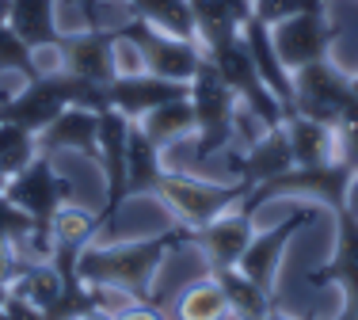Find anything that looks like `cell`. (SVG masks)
<instances>
[{
    "label": "cell",
    "instance_id": "obj_39",
    "mask_svg": "<svg viewBox=\"0 0 358 320\" xmlns=\"http://www.w3.org/2000/svg\"><path fill=\"white\" fill-rule=\"evenodd\" d=\"M351 84H355V92H358V77H351Z\"/></svg>",
    "mask_w": 358,
    "mask_h": 320
},
{
    "label": "cell",
    "instance_id": "obj_25",
    "mask_svg": "<svg viewBox=\"0 0 358 320\" xmlns=\"http://www.w3.org/2000/svg\"><path fill=\"white\" fill-rule=\"evenodd\" d=\"M138 20L152 23V27L168 31L176 38H194V15H191V0H122ZM199 42V38H194Z\"/></svg>",
    "mask_w": 358,
    "mask_h": 320
},
{
    "label": "cell",
    "instance_id": "obj_19",
    "mask_svg": "<svg viewBox=\"0 0 358 320\" xmlns=\"http://www.w3.org/2000/svg\"><path fill=\"white\" fill-rule=\"evenodd\" d=\"M233 172H241V180L255 187V183H267L275 175H282L286 168H294V157H289V141H286V130H263V138H255L241 157L225 153Z\"/></svg>",
    "mask_w": 358,
    "mask_h": 320
},
{
    "label": "cell",
    "instance_id": "obj_4",
    "mask_svg": "<svg viewBox=\"0 0 358 320\" xmlns=\"http://www.w3.org/2000/svg\"><path fill=\"white\" fill-rule=\"evenodd\" d=\"M351 168L343 160H331V164H313V168H286L282 175L267 183H255L248 195L241 198V206L255 214L263 202H275V198H313V206H328L331 214L347 206V195H351V183H355Z\"/></svg>",
    "mask_w": 358,
    "mask_h": 320
},
{
    "label": "cell",
    "instance_id": "obj_31",
    "mask_svg": "<svg viewBox=\"0 0 358 320\" xmlns=\"http://www.w3.org/2000/svg\"><path fill=\"white\" fill-rule=\"evenodd\" d=\"M336 141H339V160L351 172H358V103L347 107L336 122Z\"/></svg>",
    "mask_w": 358,
    "mask_h": 320
},
{
    "label": "cell",
    "instance_id": "obj_21",
    "mask_svg": "<svg viewBox=\"0 0 358 320\" xmlns=\"http://www.w3.org/2000/svg\"><path fill=\"white\" fill-rule=\"evenodd\" d=\"M57 4L62 0H12V8H8V27L27 42L31 50L57 46L62 42Z\"/></svg>",
    "mask_w": 358,
    "mask_h": 320
},
{
    "label": "cell",
    "instance_id": "obj_2",
    "mask_svg": "<svg viewBox=\"0 0 358 320\" xmlns=\"http://www.w3.org/2000/svg\"><path fill=\"white\" fill-rule=\"evenodd\" d=\"M199 46H202V57L221 73V80L236 92V99H241L244 111H252L267 130H278V126L286 122V107L278 103V96L263 84L248 46H244V38H241V27L202 31Z\"/></svg>",
    "mask_w": 358,
    "mask_h": 320
},
{
    "label": "cell",
    "instance_id": "obj_36",
    "mask_svg": "<svg viewBox=\"0 0 358 320\" xmlns=\"http://www.w3.org/2000/svg\"><path fill=\"white\" fill-rule=\"evenodd\" d=\"M263 320H297V317H286V313H282V309H271V313H267V317H263Z\"/></svg>",
    "mask_w": 358,
    "mask_h": 320
},
{
    "label": "cell",
    "instance_id": "obj_8",
    "mask_svg": "<svg viewBox=\"0 0 358 320\" xmlns=\"http://www.w3.org/2000/svg\"><path fill=\"white\" fill-rule=\"evenodd\" d=\"M355 103H358V92H355L351 77H343L328 57L294 73V107H297V115H309V119H317V122L336 126L339 115H343L347 107H355Z\"/></svg>",
    "mask_w": 358,
    "mask_h": 320
},
{
    "label": "cell",
    "instance_id": "obj_37",
    "mask_svg": "<svg viewBox=\"0 0 358 320\" xmlns=\"http://www.w3.org/2000/svg\"><path fill=\"white\" fill-rule=\"evenodd\" d=\"M8 8H12V0H0V23H8Z\"/></svg>",
    "mask_w": 358,
    "mask_h": 320
},
{
    "label": "cell",
    "instance_id": "obj_27",
    "mask_svg": "<svg viewBox=\"0 0 358 320\" xmlns=\"http://www.w3.org/2000/svg\"><path fill=\"white\" fill-rule=\"evenodd\" d=\"M35 157H38V133L23 130L15 122H0V168H4L8 180L15 172H23Z\"/></svg>",
    "mask_w": 358,
    "mask_h": 320
},
{
    "label": "cell",
    "instance_id": "obj_15",
    "mask_svg": "<svg viewBox=\"0 0 358 320\" xmlns=\"http://www.w3.org/2000/svg\"><path fill=\"white\" fill-rule=\"evenodd\" d=\"M96 233H99V214L96 210H84V206H76V202H65V206L54 214V221H50V263L57 267V275H62L65 286L84 282L80 275H76V263H80V252L96 240Z\"/></svg>",
    "mask_w": 358,
    "mask_h": 320
},
{
    "label": "cell",
    "instance_id": "obj_30",
    "mask_svg": "<svg viewBox=\"0 0 358 320\" xmlns=\"http://www.w3.org/2000/svg\"><path fill=\"white\" fill-rule=\"evenodd\" d=\"M31 233H35V221H31L8 195H0V240H8V244L20 248V244L31 240Z\"/></svg>",
    "mask_w": 358,
    "mask_h": 320
},
{
    "label": "cell",
    "instance_id": "obj_20",
    "mask_svg": "<svg viewBox=\"0 0 358 320\" xmlns=\"http://www.w3.org/2000/svg\"><path fill=\"white\" fill-rule=\"evenodd\" d=\"M286 141H289V157L297 168H313V164H331L339 160V141H336V126L317 122L309 115H289L282 122Z\"/></svg>",
    "mask_w": 358,
    "mask_h": 320
},
{
    "label": "cell",
    "instance_id": "obj_14",
    "mask_svg": "<svg viewBox=\"0 0 358 320\" xmlns=\"http://www.w3.org/2000/svg\"><path fill=\"white\" fill-rule=\"evenodd\" d=\"M191 96V84L183 80H164L149 69L138 73H118L115 80L107 84V107H115L118 115H126L130 122H141L149 111L172 103V99Z\"/></svg>",
    "mask_w": 358,
    "mask_h": 320
},
{
    "label": "cell",
    "instance_id": "obj_7",
    "mask_svg": "<svg viewBox=\"0 0 358 320\" xmlns=\"http://www.w3.org/2000/svg\"><path fill=\"white\" fill-rule=\"evenodd\" d=\"M118 35L126 42H134V50H138V57H141V69L157 73V77H164V80L191 84V77L202 65V46L194 38H176V35H168V31L138 20V15H130V20L118 27Z\"/></svg>",
    "mask_w": 358,
    "mask_h": 320
},
{
    "label": "cell",
    "instance_id": "obj_35",
    "mask_svg": "<svg viewBox=\"0 0 358 320\" xmlns=\"http://www.w3.org/2000/svg\"><path fill=\"white\" fill-rule=\"evenodd\" d=\"M80 320H115V313H110V309H92V313H84Z\"/></svg>",
    "mask_w": 358,
    "mask_h": 320
},
{
    "label": "cell",
    "instance_id": "obj_17",
    "mask_svg": "<svg viewBox=\"0 0 358 320\" xmlns=\"http://www.w3.org/2000/svg\"><path fill=\"white\" fill-rule=\"evenodd\" d=\"M38 153H84L88 160H99V111L88 107H65L46 130L38 133Z\"/></svg>",
    "mask_w": 358,
    "mask_h": 320
},
{
    "label": "cell",
    "instance_id": "obj_26",
    "mask_svg": "<svg viewBox=\"0 0 358 320\" xmlns=\"http://www.w3.org/2000/svg\"><path fill=\"white\" fill-rule=\"evenodd\" d=\"M138 126H141L145 133H149L152 141H157L160 149L176 145L179 138L194 133V107H191V96L172 99V103H164V107H157V111H149Z\"/></svg>",
    "mask_w": 358,
    "mask_h": 320
},
{
    "label": "cell",
    "instance_id": "obj_6",
    "mask_svg": "<svg viewBox=\"0 0 358 320\" xmlns=\"http://www.w3.org/2000/svg\"><path fill=\"white\" fill-rule=\"evenodd\" d=\"M248 191L252 187L244 180H236V183H206V180H199V175L168 172L164 168V175H160L152 198H157L164 210H172L183 225L194 229V225H202V221H210V217L233 210Z\"/></svg>",
    "mask_w": 358,
    "mask_h": 320
},
{
    "label": "cell",
    "instance_id": "obj_28",
    "mask_svg": "<svg viewBox=\"0 0 358 320\" xmlns=\"http://www.w3.org/2000/svg\"><path fill=\"white\" fill-rule=\"evenodd\" d=\"M8 73L31 80V77H38V65H35V50L15 35L8 23H0V77H8Z\"/></svg>",
    "mask_w": 358,
    "mask_h": 320
},
{
    "label": "cell",
    "instance_id": "obj_12",
    "mask_svg": "<svg viewBox=\"0 0 358 320\" xmlns=\"http://www.w3.org/2000/svg\"><path fill=\"white\" fill-rule=\"evenodd\" d=\"M271 38H275V50L282 57V65L289 73H297L305 65L328 57V50L339 38V27L324 20V12H305V15H294V20L275 23Z\"/></svg>",
    "mask_w": 358,
    "mask_h": 320
},
{
    "label": "cell",
    "instance_id": "obj_24",
    "mask_svg": "<svg viewBox=\"0 0 358 320\" xmlns=\"http://www.w3.org/2000/svg\"><path fill=\"white\" fill-rule=\"evenodd\" d=\"M176 317L179 320H229V301L225 290L214 275H202V279L187 282L176 298Z\"/></svg>",
    "mask_w": 358,
    "mask_h": 320
},
{
    "label": "cell",
    "instance_id": "obj_1",
    "mask_svg": "<svg viewBox=\"0 0 358 320\" xmlns=\"http://www.w3.org/2000/svg\"><path fill=\"white\" fill-rule=\"evenodd\" d=\"M183 244H191V225H172L164 233H152L141 240H122V244H88L80 252L76 275L84 282L96 286H110V290L126 293L130 301H157L152 282H157L164 259L179 252ZM160 305V301H157Z\"/></svg>",
    "mask_w": 358,
    "mask_h": 320
},
{
    "label": "cell",
    "instance_id": "obj_23",
    "mask_svg": "<svg viewBox=\"0 0 358 320\" xmlns=\"http://www.w3.org/2000/svg\"><path fill=\"white\" fill-rule=\"evenodd\" d=\"M210 275H214L221 282V290H225L229 317L233 320H263L271 309H278L275 293H263L241 267H221V271H210Z\"/></svg>",
    "mask_w": 358,
    "mask_h": 320
},
{
    "label": "cell",
    "instance_id": "obj_22",
    "mask_svg": "<svg viewBox=\"0 0 358 320\" xmlns=\"http://www.w3.org/2000/svg\"><path fill=\"white\" fill-rule=\"evenodd\" d=\"M160 153H164V149H160L138 122H130V153H126V198H141V195L152 198L160 175H164Z\"/></svg>",
    "mask_w": 358,
    "mask_h": 320
},
{
    "label": "cell",
    "instance_id": "obj_5",
    "mask_svg": "<svg viewBox=\"0 0 358 320\" xmlns=\"http://www.w3.org/2000/svg\"><path fill=\"white\" fill-rule=\"evenodd\" d=\"M4 195L35 221V233H31L27 244H35L38 259H50V221L65 202H73V183L62 172H54V157L38 153L23 172H15L8 180Z\"/></svg>",
    "mask_w": 358,
    "mask_h": 320
},
{
    "label": "cell",
    "instance_id": "obj_33",
    "mask_svg": "<svg viewBox=\"0 0 358 320\" xmlns=\"http://www.w3.org/2000/svg\"><path fill=\"white\" fill-rule=\"evenodd\" d=\"M20 252H15V244H8V240H0V286H8L15 279V271H20Z\"/></svg>",
    "mask_w": 358,
    "mask_h": 320
},
{
    "label": "cell",
    "instance_id": "obj_16",
    "mask_svg": "<svg viewBox=\"0 0 358 320\" xmlns=\"http://www.w3.org/2000/svg\"><path fill=\"white\" fill-rule=\"evenodd\" d=\"M313 286H339L343 301L358 298V214L336 210V252L317 271H309Z\"/></svg>",
    "mask_w": 358,
    "mask_h": 320
},
{
    "label": "cell",
    "instance_id": "obj_13",
    "mask_svg": "<svg viewBox=\"0 0 358 320\" xmlns=\"http://www.w3.org/2000/svg\"><path fill=\"white\" fill-rule=\"evenodd\" d=\"M62 50V69L73 77L96 80V84H110L118 77V27H84V31H69L57 42Z\"/></svg>",
    "mask_w": 358,
    "mask_h": 320
},
{
    "label": "cell",
    "instance_id": "obj_11",
    "mask_svg": "<svg viewBox=\"0 0 358 320\" xmlns=\"http://www.w3.org/2000/svg\"><path fill=\"white\" fill-rule=\"evenodd\" d=\"M248 210L236 202L233 210H225V214L210 217V221L194 225L191 229V244L206 256V271H221V267H236L241 263V256L248 252V244L255 237V225H252Z\"/></svg>",
    "mask_w": 358,
    "mask_h": 320
},
{
    "label": "cell",
    "instance_id": "obj_18",
    "mask_svg": "<svg viewBox=\"0 0 358 320\" xmlns=\"http://www.w3.org/2000/svg\"><path fill=\"white\" fill-rule=\"evenodd\" d=\"M241 38H244V46H248V54H252L255 69H259L263 84H267V88L278 96V103L286 107V119L297 115V107H294V73H289L282 65V57H278L275 38H271V27L263 20H255V15H248V20L241 23Z\"/></svg>",
    "mask_w": 358,
    "mask_h": 320
},
{
    "label": "cell",
    "instance_id": "obj_3",
    "mask_svg": "<svg viewBox=\"0 0 358 320\" xmlns=\"http://www.w3.org/2000/svg\"><path fill=\"white\" fill-rule=\"evenodd\" d=\"M191 107H194V160L206 164L221 153H229L236 141V111L241 99L221 80V73L202 57L199 73L191 77Z\"/></svg>",
    "mask_w": 358,
    "mask_h": 320
},
{
    "label": "cell",
    "instance_id": "obj_34",
    "mask_svg": "<svg viewBox=\"0 0 358 320\" xmlns=\"http://www.w3.org/2000/svg\"><path fill=\"white\" fill-rule=\"evenodd\" d=\"M336 320H358V298L355 301H343V309H339Z\"/></svg>",
    "mask_w": 358,
    "mask_h": 320
},
{
    "label": "cell",
    "instance_id": "obj_9",
    "mask_svg": "<svg viewBox=\"0 0 358 320\" xmlns=\"http://www.w3.org/2000/svg\"><path fill=\"white\" fill-rule=\"evenodd\" d=\"M313 221H317V210H313V206H297L294 214L282 217L278 225H271L267 233H255L252 244H248V252L241 256V263H236V267H241V271L248 275L263 293H275L278 271H282V256H286L289 240H294L301 229H309Z\"/></svg>",
    "mask_w": 358,
    "mask_h": 320
},
{
    "label": "cell",
    "instance_id": "obj_32",
    "mask_svg": "<svg viewBox=\"0 0 358 320\" xmlns=\"http://www.w3.org/2000/svg\"><path fill=\"white\" fill-rule=\"evenodd\" d=\"M115 320H164V313H160L157 301H130L115 313Z\"/></svg>",
    "mask_w": 358,
    "mask_h": 320
},
{
    "label": "cell",
    "instance_id": "obj_10",
    "mask_svg": "<svg viewBox=\"0 0 358 320\" xmlns=\"http://www.w3.org/2000/svg\"><path fill=\"white\" fill-rule=\"evenodd\" d=\"M126 153H130V119L118 115L115 107L99 111V160L96 164L103 168V180H107V195L103 206L96 210L99 214V233L122 214L126 198Z\"/></svg>",
    "mask_w": 358,
    "mask_h": 320
},
{
    "label": "cell",
    "instance_id": "obj_38",
    "mask_svg": "<svg viewBox=\"0 0 358 320\" xmlns=\"http://www.w3.org/2000/svg\"><path fill=\"white\" fill-rule=\"evenodd\" d=\"M4 187H8V175H4V168H0V195H4Z\"/></svg>",
    "mask_w": 358,
    "mask_h": 320
},
{
    "label": "cell",
    "instance_id": "obj_29",
    "mask_svg": "<svg viewBox=\"0 0 358 320\" xmlns=\"http://www.w3.org/2000/svg\"><path fill=\"white\" fill-rule=\"evenodd\" d=\"M328 0H252V15L263 20L267 27L282 20H294V15H305V12H324Z\"/></svg>",
    "mask_w": 358,
    "mask_h": 320
}]
</instances>
